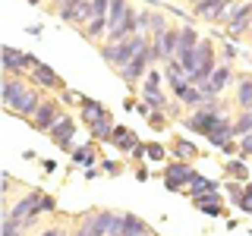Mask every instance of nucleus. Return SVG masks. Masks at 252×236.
Wrapping results in <instances>:
<instances>
[{
  "instance_id": "1",
  "label": "nucleus",
  "mask_w": 252,
  "mask_h": 236,
  "mask_svg": "<svg viewBox=\"0 0 252 236\" xmlns=\"http://www.w3.org/2000/svg\"><path fill=\"white\" fill-rule=\"evenodd\" d=\"M145 44H148L145 35H132V38H126V41H117V44L101 41L98 47H101V60H104L110 69H117V73H120V69H123L132 57H136V54H139Z\"/></svg>"
},
{
  "instance_id": "2",
  "label": "nucleus",
  "mask_w": 252,
  "mask_h": 236,
  "mask_svg": "<svg viewBox=\"0 0 252 236\" xmlns=\"http://www.w3.org/2000/svg\"><path fill=\"white\" fill-rule=\"evenodd\" d=\"M236 6H240L236 0H195L192 13L199 16V19H205V22H215V26L224 22V26H227V19L233 16Z\"/></svg>"
},
{
  "instance_id": "3",
  "label": "nucleus",
  "mask_w": 252,
  "mask_h": 236,
  "mask_svg": "<svg viewBox=\"0 0 252 236\" xmlns=\"http://www.w3.org/2000/svg\"><path fill=\"white\" fill-rule=\"evenodd\" d=\"M152 63H155V51H152V41H148V44L136 54V57H132V60L120 69V79H123L126 85H136V82H142V79L152 73Z\"/></svg>"
},
{
  "instance_id": "4",
  "label": "nucleus",
  "mask_w": 252,
  "mask_h": 236,
  "mask_svg": "<svg viewBox=\"0 0 252 236\" xmlns=\"http://www.w3.org/2000/svg\"><path fill=\"white\" fill-rule=\"evenodd\" d=\"M220 117H224V114H220V104H208V107H199L192 117H186L183 123H186V129L195 132V136H205V139H208L211 132L218 129Z\"/></svg>"
},
{
  "instance_id": "5",
  "label": "nucleus",
  "mask_w": 252,
  "mask_h": 236,
  "mask_svg": "<svg viewBox=\"0 0 252 236\" xmlns=\"http://www.w3.org/2000/svg\"><path fill=\"white\" fill-rule=\"evenodd\" d=\"M35 66H38V60L32 57V54L19 51V47H13V44L3 47V76H22L26 79V73H32Z\"/></svg>"
},
{
  "instance_id": "6",
  "label": "nucleus",
  "mask_w": 252,
  "mask_h": 236,
  "mask_svg": "<svg viewBox=\"0 0 252 236\" xmlns=\"http://www.w3.org/2000/svg\"><path fill=\"white\" fill-rule=\"evenodd\" d=\"M63 117H66V114H63L60 101H57V98H44V101H41V107H38L35 114L29 117V120H32V126H35L38 132H51L54 126L63 120Z\"/></svg>"
},
{
  "instance_id": "7",
  "label": "nucleus",
  "mask_w": 252,
  "mask_h": 236,
  "mask_svg": "<svg viewBox=\"0 0 252 236\" xmlns=\"http://www.w3.org/2000/svg\"><path fill=\"white\" fill-rule=\"evenodd\" d=\"M139 94H142V101H145L152 110H167V98H164V91H161V73H158L155 66H152V73L142 79Z\"/></svg>"
},
{
  "instance_id": "8",
  "label": "nucleus",
  "mask_w": 252,
  "mask_h": 236,
  "mask_svg": "<svg viewBox=\"0 0 252 236\" xmlns=\"http://www.w3.org/2000/svg\"><path fill=\"white\" fill-rule=\"evenodd\" d=\"M195 179V170L189 167V161H177V164H167L164 167V186L170 192H180L183 186H189Z\"/></svg>"
},
{
  "instance_id": "9",
  "label": "nucleus",
  "mask_w": 252,
  "mask_h": 236,
  "mask_svg": "<svg viewBox=\"0 0 252 236\" xmlns=\"http://www.w3.org/2000/svg\"><path fill=\"white\" fill-rule=\"evenodd\" d=\"M252 31V0H243L233 10V16L227 19V35L230 38H246Z\"/></svg>"
},
{
  "instance_id": "10",
  "label": "nucleus",
  "mask_w": 252,
  "mask_h": 236,
  "mask_svg": "<svg viewBox=\"0 0 252 236\" xmlns=\"http://www.w3.org/2000/svg\"><path fill=\"white\" fill-rule=\"evenodd\" d=\"M41 101H44V98L35 91V85L29 82L26 88H22L19 94H16V101H13V104L6 107V110H10V114H16V117H32L38 107H41Z\"/></svg>"
},
{
  "instance_id": "11",
  "label": "nucleus",
  "mask_w": 252,
  "mask_h": 236,
  "mask_svg": "<svg viewBox=\"0 0 252 236\" xmlns=\"http://www.w3.org/2000/svg\"><path fill=\"white\" fill-rule=\"evenodd\" d=\"M29 82L35 85V88H47V91H60V94L66 91V85H63V79H60L57 73H54L51 66H44V63H38V66L32 69V73H29Z\"/></svg>"
},
{
  "instance_id": "12",
  "label": "nucleus",
  "mask_w": 252,
  "mask_h": 236,
  "mask_svg": "<svg viewBox=\"0 0 252 236\" xmlns=\"http://www.w3.org/2000/svg\"><path fill=\"white\" fill-rule=\"evenodd\" d=\"M47 136H51V142H54V145H57L60 148V151H76V148H73V136H76V120H73V117H63V120L57 123V126H54V129L51 132H47Z\"/></svg>"
},
{
  "instance_id": "13",
  "label": "nucleus",
  "mask_w": 252,
  "mask_h": 236,
  "mask_svg": "<svg viewBox=\"0 0 252 236\" xmlns=\"http://www.w3.org/2000/svg\"><path fill=\"white\" fill-rule=\"evenodd\" d=\"M233 82H236V76H233L230 63H220V66L215 69V73H211V79H208V82L202 85V88L208 91V94H215V98H220V94H224L227 88H230Z\"/></svg>"
},
{
  "instance_id": "14",
  "label": "nucleus",
  "mask_w": 252,
  "mask_h": 236,
  "mask_svg": "<svg viewBox=\"0 0 252 236\" xmlns=\"http://www.w3.org/2000/svg\"><path fill=\"white\" fill-rule=\"evenodd\" d=\"M114 211H92V214H85L82 227H85V236H107L110 227H114Z\"/></svg>"
},
{
  "instance_id": "15",
  "label": "nucleus",
  "mask_w": 252,
  "mask_h": 236,
  "mask_svg": "<svg viewBox=\"0 0 252 236\" xmlns=\"http://www.w3.org/2000/svg\"><path fill=\"white\" fill-rule=\"evenodd\" d=\"M114 129H117V123H114V117H110V110H104V114H101L98 120L89 126V132H92V139H94V142H110Z\"/></svg>"
},
{
  "instance_id": "16",
  "label": "nucleus",
  "mask_w": 252,
  "mask_h": 236,
  "mask_svg": "<svg viewBox=\"0 0 252 236\" xmlns=\"http://www.w3.org/2000/svg\"><path fill=\"white\" fill-rule=\"evenodd\" d=\"M195 208L205 211V214H211V217H218V214H224V199H220L218 192H205V195H195Z\"/></svg>"
},
{
  "instance_id": "17",
  "label": "nucleus",
  "mask_w": 252,
  "mask_h": 236,
  "mask_svg": "<svg viewBox=\"0 0 252 236\" xmlns=\"http://www.w3.org/2000/svg\"><path fill=\"white\" fill-rule=\"evenodd\" d=\"M110 145H117L120 151H132V148L139 145V139H136V132H132L129 126H117L114 136H110Z\"/></svg>"
},
{
  "instance_id": "18",
  "label": "nucleus",
  "mask_w": 252,
  "mask_h": 236,
  "mask_svg": "<svg viewBox=\"0 0 252 236\" xmlns=\"http://www.w3.org/2000/svg\"><path fill=\"white\" fill-rule=\"evenodd\" d=\"M26 85L29 82L22 76H3V107H10L13 101H16V94L26 88Z\"/></svg>"
},
{
  "instance_id": "19",
  "label": "nucleus",
  "mask_w": 252,
  "mask_h": 236,
  "mask_svg": "<svg viewBox=\"0 0 252 236\" xmlns=\"http://www.w3.org/2000/svg\"><path fill=\"white\" fill-rule=\"evenodd\" d=\"M236 104L240 110H252V76L236 79Z\"/></svg>"
},
{
  "instance_id": "20",
  "label": "nucleus",
  "mask_w": 252,
  "mask_h": 236,
  "mask_svg": "<svg viewBox=\"0 0 252 236\" xmlns=\"http://www.w3.org/2000/svg\"><path fill=\"white\" fill-rule=\"evenodd\" d=\"M170 151L177 154V161H195L199 148H195L192 142H186V139H173V142H170Z\"/></svg>"
},
{
  "instance_id": "21",
  "label": "nucleus",
  "mask_w": 252,
  "mask_h": 236,
  "mask_svg": "<svg viewBox=\"0 0 252 236\" xmlns=\"http://www.w3.org/2000/svg\"><path fill=\"white\" fill-rule=\"evenodd\" d=\"M252 132V110H240V117L233 120V139H243Z\"/></svg>"
},
{
  "instance_id": "22",
  "label": "nucleus",
  "mask_w": 252,
  "mask_h": 236,
  "mask_svg": "<svg viewBox=\"0 0 252 236\" xmlns=\"http://www.w3.org/2000/svg\"><path fill=\"white\" fill-rule=\"evenodd\" d=\"M186 192L195 199V195H205V192H218V186L211 183V179H205V177H199V173H195V179L189 183V189H186Z\"/></svg>"
},
{
  "instance_id": "23",
  "label": "nucleus",
  "mask_w": 252,
  "mask_h": 236,
  "mask_svg": "<svg viewBox=\"0 0 252 236\" xmlns=\"http://www.w3.org/2000/svg\"><path fill=\"white\" fill-rule=\"evenodd\" d=\"M0 236H26V224H22V220H13V217H3Z\"/></svg>"
},
{
  "instance_id": "24",
  "label": "nucleus",
  "mask_w": 252,
  "mask_h": 236,
  "mask_svg": "<svg viewBox=\"0 0 252 236\" xmlns=\"http://www.w3.org/2000/svg\"><path fill=\"white\" fill-rule=\"evenodd\" d=\"M123 224H126V233H148L145 220L136 217V214H123Z\"/></svg>"
},
{
  "instance_id": "25",
  "label": "nucleus",
  "mask_w": 252,
  "mask_h": 236,
  "mask_svg": "<svg viewBox=\"0 0 252 236\" xmlns=\"http://www.w3.org/2000/svg\"><path fill=\"white\" fill-rule=\"evenodd\" d=\"M224 173H230V177H236V179H246L249 177V170H246V164H243V161H227L224 164Z\"/></svg>"
},
{
  "instance_id": "26",
  "label": "nucleus",
  "mask_w": 252,
  "mask_h": 236,
  "mask_svg": "<svg viewBox=\"0 0 252 236\" xmlns=\"http://www.w3.org/2000/svg\"><path fill=\"white\" fill-rule=\"evenodd\" d=\"M73 161H79V164H94V145L76 148V151H73Z\"/></svg>"
},
{
  "instance_id": "27",
  "label": "nucleus",
  "mask_w": 252,
  "mask_h": 236,
  "mask_svg": "<svg viewBox=\"0 0 252 236\" xmlns=\"http://www.w3.org/2000/svg\"><path fill=\"white\" fill-rule=\"evenodd\" d=\"M227 195H230L233 205H243V195H246V186L240 189V183H227Z\"/></svg>"
},
{
  "instance_id": "28",
  "label": "nucleus",
  "mask_w": 252,
  "mask_h": 236,
  "mask_svg": "<svg viewBox=\"0 0 252 236\" xmlns=\"http://www.w3.org/2000/svg\"><path fill=\"white\" fill-rule=\"evenodd\" d=\"M145 120H148V126H155V129H164V123H167L161 110H148V114H145Z\"/></svg>"
},
{
  "instance_id": "29",
  "label": "nucleus",
  "mask_w": 252,
  "mask_h": 236,
  "mask_svg": "<svg viewBox=\"0 0 252 236\" xmlns=\"http://www.w3.org/2000/svg\"><path fill=\"white\" fill-rule=\"evenodd\" d=\"M236 142H240V157H252V132L243 136V139H236Z\"/></svg>"
},
{
  "instance_id": "30",
  "label": "nucleus",
  "mask_w": 252,
  "mask_h": 236,
  "mask_svg": "<svg viewBox=\"0 0 252 236\" xmlns=\"http://www.w3.org/2000/svg\"><path fill=\"white\" fill-rule=\"evenodd\" d=\"M47 211H54V199H47V195H41V205H38V214H47Z\"/></svg>"
},
{
  "instance_id": "31",
  "label": "nucleus",
  "mask_w": 252,
  "mask_h": 236,
  "mask_svg": "<svg viewBox=\"0 0 252 236\" xmlns=\"http://www.w3.org/2000/svg\"><path fill=\"white\" fill-rule=\"evenodd\" d=\"M148 157L161 161V157H164V145H148Z\"/></svg>"
},
{
  "instance_id": "32",
  "label": "nucleus",
  "mask_w": 252,
  "mask_h": 236,
  "mask_svg": "<svg viewBox=\"0 0 252 236\" xmlns=\"http://www.w3.org/2000/svg\"><path fill=\"white\" fill-rule=\"evenodd\" d=\"M38 236H66V230H63V227H47V230H41Z\"/></svg>"
},
{
  "instance_id": "33",
  "label": "nucleus",
  "mask_w": 252,
  "mask_h": 236,
  "mask_svg": "<svg viewBox=\"0 0 252 236\" xmlns=\"http://www.w3.org/2000/svg\"><path fill=\"white\" fill-rule=\"evenodd\" d=\"M142 236H158V233H155V230H148V233H142Z\"/></svg>"
},
{
  "instance_id": "34",
  "label": "nucleus",
  "mask_w": 252,
  "mask_h": 236,
  "mask_svg": "<svg viewBox=\"0 0 252 236\" xmlns=\"http://www.w3.org/2000/svg\"><path fill=\"white\" fill-rule=\"evenodd\" d=\"M126 236H142V233H126Z\"/></svg>"
}]
</instances>
